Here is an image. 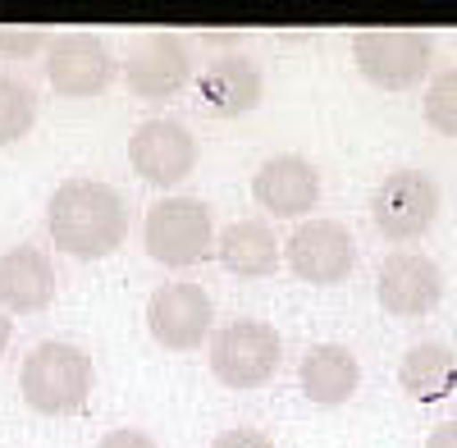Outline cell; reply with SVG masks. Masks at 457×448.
I'll return each mask as SVG.
<instances>
[{
	"label": "cell",
	"mask_w": 457,
	"mask_h": 448,
	"mask_svg": "<svg viewBox=\"0 0 457 448\" xmlns=\"http://www.w3.org/2000/svg\"><path fill=\"white\" fill-rule=\"evenodd\" d=\"M426 448H457V421L435 426V430H430V439H426Z\"/></svg>",
	"instance_id": "cell-24"
},
{
	"label": "cell",
	"mask_w": 457,
	"mask_h": 448,
	"mask_svg": "<svg viewBox=\"0 0 457 448\" xmlns=\"http://www.w3.org/2000/svg\"><path fill=\"white\" fill-rule=\"evenodd\" d=\"M297 380H302V394H307L312 402L338 407V402H348L357 394L361 366H357V357L343 348V344H316L307 357H302Z\"/></svg>",
	"instance_id": "cell-16"
},
{
	"label": "cell",
	"mask_w": 457,
	"mask_h": 448,
	"mask_svg": "<svg viewBox=\"0 0 457 448\" xmlns=\"http://www.w3.org/2000/svg\"><path fill=\"white\" fill-rule=\"evenodd\" d=\"M220 266L234 270L243 279H261V275H275L279 266V243L275 229H265L261 220H238L220 234Z\"/></svg>",
	"instance_id": "cell-18"
},
{
	"label": "cell",
	"mask_w": 457,
	"mask_h": 448,
	"mask_svg": "<svg viewBox=\"0 0 457 448\" xmlns=\"http://www.w3.org/2000/svg\"><path fill=\"white\" fill-rule=\"evenodd\" d=\"M55 297V270L37 247H10L0 252V307L10 316L46 311Z\"/></svg>",
	"instance_id": "cell-15"
},
{
	"label": "cell",
	"mask_w": 457,
	"mask_h": 448,
	"mask_svg": "<svg viewBox=\"0 0 457 448\" xmlns=\"http://www.w3.org/2000/svg\"><path fill=\"white\" fill-rule=\"evenodd\" d=\"M353 55L357 69L366 73V83L385 87V92H403L411 83L426 79L430 69V37L426 32H407V28H366L353 37Z\"/></svg>",
	"instance_id": "cell-5"
},
{
	"label": "cell",
	"mask_w": 457,
	"mask_h": 448,
	"mask_svg": "<svg viewBox=\"0 0 457 448\" xmlns=\"http://www.w3.org/2000/svg\"><path fill=\"white\" fill-rule=\"evenodd\" d=\"M96 448H156V439L142 430H110V435H101Z\"/></svg>",
	"instance_id": "cell-23"
},
{
	"label": "cell",
	"mask_w": 457,
	"mask_h": 448,
	"mask_svg": "<svg viewBox=\"0 0 457 448\" xmlns=\"http://www.w3.org/2000/svg\"><path fill=\"white\" fill-rule=\"evenodd\" d=\"M252 197L279 220H297L320 202V174L302 156H270L252 174Z\"/></svg>",
	"instance_id": "cell-13"
},
{
	"label": "cell",
	"mask_w": 457,
	"mask_h": 448,
	"mask_svg": "<svg viewBox=\"0 0 457 448\" xmlns=\"http://www.w3.org/2000/svg\"><path fill=\"white\" fill-rule=\"evenodd\" d=\"M426 124L439 137H457V69H444L426 87Z\"/></svg>",
	"instance_id": "cell-20"
},
{
	"label": "cell",
	"mask_w": 457,
	"mask_h": 448,
	"mask_svg": "<svg viewBox=\"0 0 457 448\" xmlns=\"http://www.w3.org/2000/svg\"><path fill=\"white\" fill-rule=\"evenodd\" d=\"M5 348H10V311L0 307V353H5Z\"/></svg>",
	"instance_id": "cell-25"
},
{
	"label": "cell",
	"mask_w": 457,
	"mask_h": 448,
	"mask_svg": "<svg viewBox=\"0 0 457 448\" xmlns=\"http://www.w3.org/2000/svg\"><path fill=\"white\" fill-rule=\"evenodd\" d=\"M129 165L151 188H179L197 170V137L179 120H146L129 137Z\"/></svg>",
	"instance_id": "cell-7"
},
{
	"label": "cell",
	"mask_w": 457,
	"mask_h": 448,
	"mask_svg": "<svg viewBox=\"0 0 457 448\" xmlns=\"http://www.w3.org/2000/svg\"><path fill=\"white\" fill-rule=\"evenodd\" d=\"M284 261L302 284L329 288V284H343L353 275L357 243L338 220H307L302 229H293V238L284 247Z\"/></svg>",
	"instance_id": "cell-8"
},
{
	"label": "cell",
	"mask_w": 457,
	"mask_h": 448,
	"mask_svg": "<svg viewBox=\"0 0 457 448\" xmlns=\"http://www.w3.org/2000/svg\"><path fill=\"white\" fill-rule=\"evenodd\" d=\"M92 357L79 344H64V339H46L37 344L23 357L19 370V389L23 402L42 417H69L92 398Z\"/></svg>",
	"instance_id": "cell-2"
},
{
	"label": "cell",
	"mask_w": 457,
	"mask_h": 448,
	"mask_svg": "<svg viewBox=\"0 0 457 448\" xmlns=\"http://www.w3.org/2000/svg\"><path fill=\"white\" fill-rule=\"evenodd\" d=\"M197 92L215 115H247V110H256L261 96H265V73L252 55L228 51V55H220L202 69Z\"/></svg>",
	"instance_id": "cell-14"
},
{
	"label": "cell",
	"mask_w": 457,
	"mask_h": 448,
	"mask_svg": "<svg viewBox=\"0 0 457 448\" xmlns=\"http://www.w3.org/2000/svg\"><path fill=\"white\" fill-rule=\"evenodd\" d=\"M46 46V28L42 23H0V55L28 60Z\"/></svg>",
	"instance_id": "cell-21"
},
{
	"label": "cell",
	"mask_w": 457,
	"mask_h": 448,
	"mask_svg": "<svg viewBox=\"0 0 457 448\" xmlns=\"http://www.w3.org/2000/svg\"><path fill=\"white\" fill-rule=\"evenodd\" d=\"M215 224H211V206L197 197H161L142 220V247L156 266H197L211 252Z\"/></svg>",
	"instance_id": "cell-3"
},
{
	"label": "cell",
	"mask_w": 457,
	"mask_h": 448,
	"mask_svg": "<svg viewBox=\"0 0 457 448\" xmlns=\"http://www.w3.org/2000/svg\"><path fill=\"white\" fill-rule=\"evenodd\" d=\"M284 344L265 320H234L211 339V376L228 389H261L279 370Z\"/></svg>",
	"instance_id": "cell-4"
},
{
	"label": "cell",
	"mask_w": 457,
	"mask_h": 448,
	"mask_svg": "<svg viewBox=\"0 0 457 448\" xmlns=\"http://www.w3.org/2000/svg\"><path fill=\"white\" fill-rule=\"evenodd\" d=\"M211 320H215V303L197 284H165V288L151 293V303H146L151 339L170 353H187V348L206 344Z\"/></svg>",
	"instance_id": "cell-9"
},
{
	"label": "cell",
	"mask_w": 457,
	"mask_h": 448,
	"mask_svg": "<svg viewBox=\"0 0 457 448\" xmlns=\"http://www.w3.org/2000/svg\"><path fill=\"white\" fill-rule=\"evenodd\" d=\"M398 385L411 402H426V407L444 402L457 389V361H453L448 344L426 339V344L407 348L403 361H398Z\"/></svg>",
	"instance_id": "cell-17"
},
{
	"label": "cell",
	"mask_w": 457,
	"mask_h": 448,
	"mask_svg": "<svg viewBox=\"0 0 457 448\" xmlns=\"http://www.w3.org/2000/svg\"><path fill=\"white\" fill-rule=\"evenodd\" d=\"M375 297L389 316H430L444 303V270L421 252H394L375 279Z\"/></svg>",
	"instance_id": "cell-11"
},
{
	"label": "cell",
	"mask_w": 457,
	"mask_h": 448,
	"mask_svg": "<svg viewBox=\"0 0 457 448\" xmlns=\"http://www.w3.org/2000/svg\"><path fill=\"white\" fill-rule=\"evenodd\" d=\"M32 124H37V92L28 83L0 73V146L19 142Z\"/></svg>",
	"instance_id": "cell-19"
},
{
	"label": "cell",
	"mask_w": 457,
	"mask_h": 448,
	"mask_svg": "<svg viewBox=\"0 0 457 448\" xmlns=\"http://www.w3.org/2000/svg\"><path fill=\"white\" fill-rule=\"evenodd\" d=\"M124 83L142 101H170L193 83V51L174 32H151L124 60Z\"/></svg>",
	"instance_id": "cell-10"
},
{
	"label": "cell",
	"mask_w": 457,
	"mask_h": 448,
	"mask_svg": "<svg viewBox=\"0 0 457 448\" xmlns=\"http://www.w3.org/2000/svg\"><path fill=\"white\" fill-rule=\"evenodd\" d=\"M46 79L60 96H101L114 83V55L105 51L101 37L69 32L46 51Z\"/></svg>",
	"instance_id": "cell-12"
},
{
	"label": "cell",
	"mask_w": 457,
	"mask_h": 448,
	"mask_svg": "<svg viewBox=\"0 0 457 448\" xmlns=\"http://www.w3.org/2000/svg\"><path fill=\"white\" fill-rule=\"evenodd\" d=\"M211 448H275V444H270V435L238 426V430H224V435H215V444H211Z\"/></svg>",
	"instance_id": "cell-22"
},
{
	"label": "cell",
	"mask_w": 457,
	"mask_h": 448,
	"mask_svg": "<svg viewBox=\"0 0 457 448\" xmlns=\"http://www.w3.org/2000/svg\"><path fill=\"white\" fill-rule=\"evenodd\" d=\"M370 215H375V229L394 243L421 238L439 215V183L426 170H394L375 188Z\"/></svg>",
	"instance_id": "cell-6"
},
{
	"label": "cell",
	"mask_w": 457,
	"mask_h": 448,
	"mask_svg": "<svg viewBox=\"0 0 457 448\" xmlns=\"http://www.w3.org/2000/svg\"><path fill=\"white\" fill-rule=\"evenodd\" d=\"M46 229L64 256L96 261V256H110L129 238V206L110 183L69 178L55 188V197L46 206Z\"/></svg>",
	"instance_id": "cell-1"
}]
</instances>
